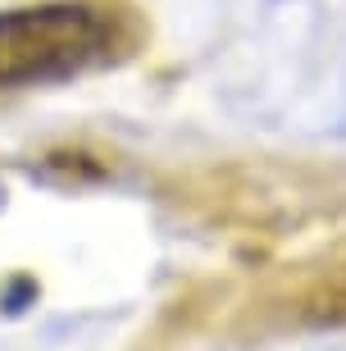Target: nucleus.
<instances>
[{"instance_id": "f257e3e1", "label": "nucleus", "mask_w": 346, "mask_h": 351, "mask_svg": "<svg viewBox=\"0 0 346 351\" xmlns=\"http://www.w3.org/2000/svg\"><path fill=\"white\" fill-rule=\"evenodd\" d=\"M110 27L87 5H37L0 14V87L69 78L105 51Z\"/></svg>"}]
</instances>
